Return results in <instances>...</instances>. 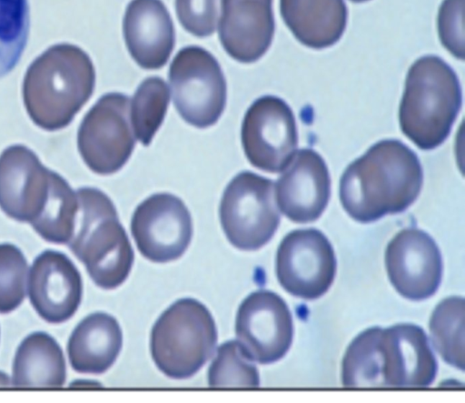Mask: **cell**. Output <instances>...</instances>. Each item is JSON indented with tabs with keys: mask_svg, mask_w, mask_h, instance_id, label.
<instances>
[{
	"mask_svg": "<svg viewBox=\"0 0 465 403\" xmlns=\"http://www.w3.org/2000/svg\"><path fill=\"white\" fill-rule=\"evenodd\" d=\"M211 388H258L257 368L245 355L238 341L230 340L217 348L216 357L208 369Z\"/></svg>",
	"mask_w": 465,
	"mask_h": 403,
	"instance_id": "27",
	"label": "cell"
},
{
	"mask_svg": "<svg viewBox=\"0 0 465 403\" xmlns=\"http://www.w3.org/2000/svg\"><path fill=\"white\" fill-rule=\"evenodd\" d=\"M464 313L462 297H449L434 308L430 319L432 344L450 365L464 370Z\"/></svg>",
	"mask_w": 465,
	"mask_h": 403,
	"instance_id": "23",
	"label": "cell"
},
{
	"mask_svg": "<svg viewBox=\"0 0 465 403\" xmlns=\"http://www.w3.org/2000/svg\"><path fill=\"white\" fill-rule=\"evenodd\" d=\"M351 1L353 3H362V2L369 1V0H351Z\"/></svg>",
	"mask_w": 465,
	"mask_h": 403,
	"instance_id": "32",
	"label": "cell"
},
{
	"mask_svg": "<svg viewBox=\"0 0 465 403\" xmlns=\"http://www.w3.org/2000/svg\"><path fill=\"white\" fill-rule=\"evenodd\" d=\"M461 104L454 70L439 56H422L408 71L399 109L401 129L418 147L433 149L449 136Z\"/></svg>",
	"mask_w": 465,
	"mask_h": 403,
	"instance_id": "3",
	"label": "cell"
},
{
	"mask_svg": "<svg viewBox=\"0 0 465 403\" xmlns=\"http://www.w3.org/2000/svg\"><path fill=\"white\" fill-rule=\"evenodd\" d=\"M275 186L282 214L296 223H309L323 213L331 196V178L323 158L302 148L292 156Z\"/></svg>",
	"mask_w": 465,
	"mask_h": 403,
	"instance_id": "17",
	"label": "cell"
},
{
	"mask_svg": "<svg viewBox=\"0 0 465 403\" xmlns=\"http://www.w3.org/2000/svg\"><path fill=\"white\" fill-rule=\"evenodd\" d=\"M27 294L36 313L46 322L60 324L78 309L83 295L81 274L64 253L47 249L33 261Z\"/></svg>",
	"mask_w": 465,
	"mask_h": 403,
	"instance_id": "15",
	"label": "cell"
},
{
	"mask_svg": "<svg viewBox=\"0 0 465 403\" xmlns=\"http://www.w3.org/2000/svg\"><path fill=\"white\" fill-rule=\"evenodd\" d=\"M12 386V381L9 376L4 371H0V388H7Z\"/></svg>",
	"mask_w": 465,
	"mask_h": 403,
	"instance_id": "31",
	"label": "cell"
},
{
	"mask_svg": "<svg viewBox=\"0 0 465 403\" xmlns=\"http://www.w3.org/2000/svg\"><path fill=\"white\" fill-rule=\"evenodd\" d=\"M131 232L139 252L154 263H167L181 257L193 237L191 214L178 196L157 193L135 208Z\"/></svg>",
	"mask_w": 465,
	"mask_h": 403,
	"instance_id": "12",
	"label": "cell"
},
{
	"mask_svg": "<svg viewBox=\"0 0 465 403\" xmlns=\"http://www.w3.org/2000/svg\"><path fill=\"white\" fill-rule=\"evenodd\" d=\"M336 257L331 244L318 229H296L279 245L275 270L280 285L291 295L313 300L333 283Z\"/></svg>",
	"mask_w": 465,
	"mask_h": 403,
	"instance_id": "10",
	"label": "cell"
},
{
	"mask_svg": "<svg viewBox=\"0 0 465 403\" xmlns=\"http://www.w3.org/2000/svg\"><path fill=\"white\" fill-rule=\"evenodd\" d=\"M217 338L209 309L194 298H181L154 323L150 338L151 355L158 369L168 378H189L210 359Z\"/></svg>",
	"mask_w": 465,
	"mask_h": 403,
	"instance_id": "5",
	"label": "cell"
},
{
	"mask_svg": "<svg viewBox=\"0 0 465 403\" xmlns=\"http://www.w3.org/2000/svg\"><path fill=\"white\" fill-rule=\"evenodd\" d=\"M71 190L27 146L13 145L1 153L0 208L10 218L29 223L35 230Z\"/></svg>",
	"mask_w": 465,
	"mask_h": 403,
	"instance_id": "6",
	"label": "cell"
},
{
	"mask_svg": "<svg viewBox=\"0 0 465 403\" xmlns=\"http://www.w3.org/2000/svg\"><path fill=\"white\" fill-rule=\"evenodd\" d=\"M235 333L252 361L266 365L280 360L290 349L293 338L288 305L272 291L252 292L238 308Z\"/></svg>",
	"mask_w": 465,
	"mask_h": 403,
	"instance_id": "13",
	"label": "cell"
},
{
	"mask_svg": "<svg viewBox=\"0 0 465 403\" xmlns=\"http://www.w3.org/2000/svg\"><path fill=\"white\" fill-rule=\"evenodd\" d=\"M219 216L234 247L245 251L261 248L280 224L273 181L247 170L239 173L223 191Z\"/></svg>",
	"mask_w": 465,
	"mask_h": 403,
	"instance_id": "7",
	"label": "cell"
},
{
	"mask_svg": "<svg viewBox=\"0 0 465 403\" xmlns=\"http://www.w3.org/2000/svg\"><path fill=\"white\" fill-rule=\"evenodd\" d=\"M423 173L417 155L399 140L374 144L347 166L340 180V199L361 223L407 209L418 197Z\"/></svg>",
	"mask_w": 465,
	"mask_h": 403,
	"instance_id": "1",
	"label": "cell"
},
{
	"mask_svg": "<svg viewBox=\"0 0 465 403\" xmlns=\"http://www.w3.org/2000/svg\"><path fill=\"white\" fill-rule=\"evenodd\" d=\"M66 379L64 352L48 333L27 335L19 344L13 361L12 386L22 388H62Z\"/></svg>",
	"mask_w": 465,
	"mask_h": 403,
	"instance_id": "22",
	"label": "cell"
},
{
	"mask_svg": "<svg viewBox=\"0 0 465 403\" xmlns=\"http://www.w3.org/2000/svg\"><path fill=\"white\" fill-rule=\"evenodd\" d=\"M385 265L391 285L403 297L420 301L433 296L442 277V258L433 238L408 227L389 242Z\"/></svg>",
	"mask_w": 465,
	"mask_h": 403,
	"instance_id": "14",
	"label": "cell"
},
{
	"mask_svg": "<svg viewBox=\"0 0 465 403\" xmlns=\"http://www.w3.org/2000/svg\"><path fill=\"white\" fill-rule=\"evenodd\" d=\"M28 264L23 252L11 243L0 244V313L16 309L25 297Z\"/></svg>",
	"mask_w": 465,
	"mask_h": 403,
	"instance_id": "28",
	"label": "cell"
},
{
	"mask_svg": "<svg viewBox=\"0 0 465 403\" xmlns=\"http://www.w3.org/2000/svg\"><path fill=\"white\" fill-rule=\"evenodd\" d=\"M379 348L383 388H420L434 381L437 360L420 327L402 323L381 328Z\"/></svg>",
	"mask_w": 465,
	"mask_h": 403,
	"instance_id": "16",
	"label": "cell"
},
{
	"mask_svg": "<svg viewBox=\"0 0 465 403\" xmlns=\"http://www.w3.org/2000/svg\"><path fill=\"white\" fill-rule=\"evenodd\" d=\"M218 33L226 53L253 63L269 49L274 35L272 0H222Z\"/></svg>",
	"mask_w": 465,
	"mask_h": 403,
	"instance_id": "18",
	"label": "cell"
},
{
	"mask_svg": "<svg viewBox=\"0 0 465 403\" xmlns=\"http://www.w3.org/2000/svg\"><path fill=\"white\" fill-rule=\"evenodd\" d=\"M280 10L295 38L314 49L337 43L347 24L343 0H280Z\"/></svg>",
	"mask_w": 465,
	"mask_h": 403,
	"instance_id": "21",
	"label": "cell"
},
{
	"mask_svg": "<svg viewBox=\"0 0 465 403\" xmlns=\"http://www.w3.org/2000/svg\"><path fill=\"white\" fill-rule=\"evenodd\" d=\"M95 70L90 56L71 44L52 45L28 66L23 100L35 125L46 131L66 127L93 95Z\"/></svg>",
	"mask_w": 465,
	"mask_h": 403,
	"instance_id": "2",
	"label": "cell"
},
{
	"mask_svg": "<svg viewBox=\"0 0 465 403\" xmlns=\"http://www.w3.org/2000/svg\"><path fill=\"white\" fill-rule=\"evenodd\" d=\"M177 17L183 27L198 37L216 29L218 0H175Z\"/></svg>",
	"mask_w": 465,
	"mask_h": 403,
	"instance_id": "29",
	"label": "cell"
},
{
	"mask_svg": "<svg viewBox=\"0 0 465 403\" xmlns=\"http://www.w3.org/2000/svg\"><path fill=\"white\" fill-rule=\"evenodd\" d=\"M241 137L244 154L253 166L269 173L282 172L297 147L294 115L280 97L261 96L245 113Z\"/></svg>",
	"mask_w": 465,
	"mask_h": 403,
	"instance_id": "11",
	"label": "cell"
},
{
	"mask_svg": "<svg viewBox=\"0 0 465 403\" xmlns=\"http://www.w3.org/2000/svg\"><path fill=\"white\" fill-rule=\"evenodd\" d=\"M29 33L27 0H0V78L18 64Z\"/></svg>",
	"mask_w": 465,
	"mask_h": 403,
	"instance_id": "26",
	"label": "cell"
},
{
	"mask_svg": "<svg viewBox=\"0 0 465 403\" xmlns=\"http://www.w3.org/2000/svg\"><path fill=\"white\" fill-rule=\"evenodd\" d=\"M381 327L361 332L349 345L341 362L346 388H383L379 337Z\"/></svg>",
	"mask_w": 465,
	"mask_h": 403,
	"instance_id": "24",
	"label": "cell"
},
{
	"mask_svg": "<svg viewBox=\"0 0 465 403\" xmlns=\"http://www.w3.org/2000/svg\"><path fill=\"white\" fill-rule=\"evenodd\" d=\"M173 105L188 124L206 128L222 116L227 97L226 80L216 58L196 45L182 48L168 74Z\"/></svg>",
	"mask_w": 465,
	"mask_h": 403,
	"instance_id": "8",
	"label": "cell"
},
{
	"mask_svg": "<svg viewBox=\"0 0 465 403\" xmlns=\"http://www.w3.org/2000/svg\"><path fill=\"white\" fill-rule=\"evenodd\" d=\"M134 136L130 97L108 93L84 116L77 132V147L93 172L111 175L130 158L135 146Z\"/></svg>",
	"mask_w": 465,
	"mask_h": 403,
	"instance_id": "9",
	"label": "cell"
},
{
	"mask_svg": "<svg viewBox=\"0 0 465 403\" xmlns=\"http://www.w3.org/2000/svg\"><path fill=\"white\" fill-rule=\"evenodd\" d=\"M126 47L144 69L163 66L175 44L174 26L161 0H132L123 21Z\"/></svg>",
	"mask_w": 465,
	"mask_h": 403,
	"instance_id": "19",
	"label": "cell"
},
{
	"mask_svg": "<svg viewBox=\"0 0 465 403\" xmlns=\"http://www.w3.org/2000/svg\"><path fill=\"white\" fill-rule=\"evenodd\" d=\"M122 345L118 321L104 312L92 313L81 320L68 339L70 365L78 373H104L115 362Z\"/></svg>",
	"mask_w": 465,
	"mask_h": 403,
	"instance_id": "20",
	"label": "cell"
},
{
	"mask_svg": "<svg viewBox=\"0 0 465 403\" xmlns=\"http://www.w3.org/2000/svg\"><path fill=\"white\" fill-rule=\"evenodd\" d=\"M464 0H443L438 15V33L442 45L455 57L464 59Z\"/></svg>",
	"mask_w": 465,
	"mask_h": 403,
	"instance_id": "30",
	"label": "cell"
},
{
	"mask_svg": "<svg viewBox=\"0 0 465 403\" xmlns=\"http://www.w3.org/2000/svg\"><path fill=\"white\" fill-rule=\"evenodd\" d=\"M169 102V89L161 77H147L138 86L131 101V122L134 135L143 146L151 144Z\"/></svg>",
	"mask_w": 465,
	"mask_h": 403,
	"instance_id": "25",
	"label": "cell"
},
{
	"mask_svg": "<svg viewBox=\"0 0 465 403\" xmlns=\"http://www.w3.org/2000/svg\"><path fill=\"white\" fill-rule=\"evenodd\" d=\"M78 211L70 250L96 286L114 289L128 277L134 254L111 198L95 187L76 191Z\"/></svg>",
	"mask_w": 465,
	"mask_h": 403,
	"instance_id": "4",
	"label": "cell"
}]
</instances>
